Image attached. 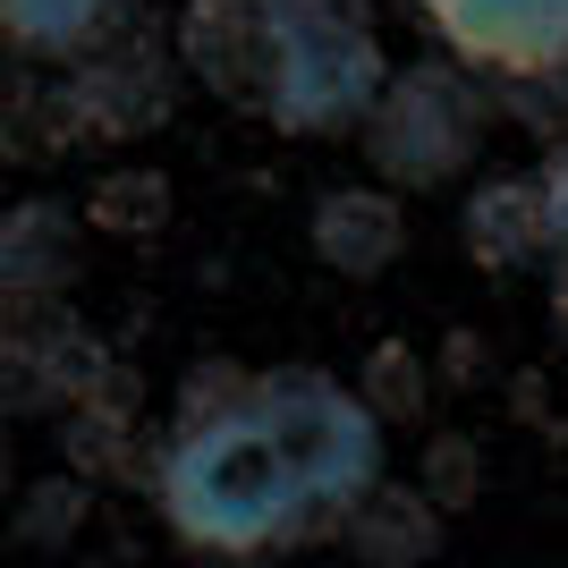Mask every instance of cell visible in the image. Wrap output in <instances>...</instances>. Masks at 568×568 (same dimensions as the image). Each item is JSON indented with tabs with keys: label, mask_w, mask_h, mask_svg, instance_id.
<instances>
[{
	"label": "cell",
	"mask_w": 568,
	"mask_h": 568,
	"mask_svg": "<svg viewBox=\"0 0 568 568\" xmlns=\"http://www.w3.org/2000/svg\"><path fill=\"white\" fill-rule=\"evenodd\" d=\"M153 500L170 535L213 560H263L332 526L306 467L288 458L272 407L255 399V374H213V390L204 382L187 390V416L153 467Z\"/></svg>",
	"instance_id": "cell-1"
},
{
	"label": "cell",
	"mask_w": 568,
	"mask_h": 568,
	"mask_svg": "<svg viewBox=\"0 0 568 568\" xmlns=\"http://www.w3.org/2000/svg\"><path fill=\"white\" fill-rule=\"evenodd\" d=\"M263 102L281 136H356L390 85L374 0H255Z\"/></svg>",
	"instance_id": "cell-2"
},
{
	"label": "cell",
	"mask_w": 568,
	"mask_h": 568,
	"mask_svg": "<svg viewBox=\"0 0 568 568\" xmlns=\"http://www.w3.org/2000/svg\"><path fill=\"white\" fill-rule=\"evenodd\" d=\"M255 399L272 407L288 458L306 467V484H314L332 526L390 484V425L365 407L356 382L314 374V365H272V374H255Z\"/></svg>",
	"instance_id": "cell-3"
},
{
	"label": "cell",
	"mask_w": 568,
	"mask_h": 568,
	"mask_svg": "<svg viewBox=\"0 0 568 568\" xmlns=\"http://www.w3.org/2000/svg\"><path fill=\"white\" fill-rule=\"evenodd\" d=\"M365 153H374L382 187H442L475 162L484 144V111H475V77L458 60H425V69H390L382 102L365 111Z\"/></svg>",
	"instance_id": "cell-4"
},
{
	"label": "cell",
	"mask_w": 568,
	"mask_h": 568,
	"mask_svg": "<svg viewBox=\"0 0 568 568\" xmlns=\"http://www.w3.org/2000/svg\"><path fill=\"white\" fill-rule=\"evenodd\" d=\"M442 60L467 77H560L568 69V0H416Z\"/></svg>",
	"instance_id": "cell-5"
},
{
	"label": "cell",
	"mask_w": 568,
	"mask_h": 568,
	"mask_svg": "<svg viewBox=\"0 0 568 568\" xmlns=\"http://www.w3.org/2000/svg\"><path fill=\"white\" fill-rule=\"evenodd\" d=\"M170 85H179V69L162 51L119 34V43H102L94 60L69 69V128H85V136H144V128L170 119Z\"/></svg>",
	"instance_id": "cell-6"
},
{
	"label": "cell",
	"mask_w": 568,
	"mask_h": 568,
	"mask_svg": "<svg viewBox=\"0 0 568 568\" xmlns=\"http://www.w3.org/2000/svg\"><path fill=\"white\" fill-rule=\"evenodd\" d=\"M170 51H179V69H187L204 94L237 102V111H255V102H263V26H255V0H187Z\"/></svg>",
	"instance_id": "cell-7"
},
{
	"label": "cell",
	"mask_w": 568,
	"mask_h": 568,
	"mask_svg": "<svg viewBox=\"0 0 568 568\" xmlns=\"http://www.w3.org/2000/svg\"><path fill=\"white\" fill-rule=\"evenodd\" d=\"M306 237H314V255L332 263L339 281H374V272L399 263L407 213H399V195H390V187H332L323 204H314Z\"/></svg>",
	"instance_id": "cell-8"
},
{
	"label": "cell",
	"mask_w": 568,
	"mask_h": 568,
	"mask_svg": "<svg viewBox=\"0 0 568 568\" xmlns=\"http://www.w3.org/2000/svg\"><path fill=\"white\" fill-rule=\"evenodd\" d=\"M128 9L136 0H0V43L26 51V60H94L102 43L128 34Z\"/></svg>",
	"instance_id": "cell-9"
},
{
	"label": "cell",
	"mask_w": 568,
	"mask_h": 568,
	"mask_svg": "<svg viewBox=\"0 0 568 568\" xmlns=\"http://www.w3.org/2000/svg\"><path fill=\"white\" fill-rule=\"evenodd\" d=\"M77 221L60 204H9L0 213V306H43L69 281Z\"/></svg>",
	"instance_id": "cell-10"
},
{
	"label": "cell",
	"mask_w": 568,
	"mask_h": 568,
	"mask_svg": "<svg viewBox=\"0 0 568 568\" xmlns=\"http://www.w3.org/2000/svg\"><path fill=\"white\" fill-rule=\"evenodd\" d=\"M467 255L493 263V272H518V263H544V204H535V179H484L467 204Z\"/></svg>",
	"instance_id": "cell-11"
},
{
	"label": "cell",
	"mask_w": 568,
	"mask_h": 568,
	"mask_svg": "<svg viewBox=\"0 0 568 568\" xmlns=\"http://www.w3.org/2000/svg\"><path fill=\"white\" fill-rule=\"evenodd\" d=\"M339 535L356 544L365 568H416V560H433V544H442V518H433L425 493H390V484H382L374 500H356L348 518H339Z\"/></svg>",
	"instance_id": "cell-12"
},
{
	"label": "cell",
	"mask_w": 568,
	"mask_h": 568,
	"mask_svg": "<svg viewBox=\"0 0 568 568\" xmlns=\"http://www.w3.org/2000/svg\"><path fill=\"white\" fill-rule=\"evenodd\" d=\"M162 213H170V187L153 179V170H119V179L94 187V230L144 237V230H162Z\"/></svg>",
	"instance_id": "cell-13"
},
{
	"label": "cell",
	"mask_w": 568,
	"mask_h": 568,
	"mask_svg": "<svg viewBox=\"0 0 568 568\" xmlns=\"http://www.w3.org/2000/svg\"><path fill=\"white\" fill-rule=\"evenodd\" d=\"M535 204H544V255H551V272H560L568 263V144L535 170Z\"/></svg>",
	"instance_id": "cell-14"
},
{
	"label": "cell",
	"mask_w": 568,
	"mask_h": 568,
	"mask_svg": "<svg viewBox=\"0 0 568 568\" xmlns=\"http://www.w3.org/2000/svg\"><path fill=\"white\" fill-rule=\"evenodd\" d=\"M560 332H568V263H560Z\"/></svg>",
	"instance_id": "cell-15"
},
{
	"label": "cell",
	"mask_w": 568,
	"mask_h": 568,
	"mask_svg": "<svg viewBox=\"0 0 568 568\" xmlns=\"http://www.w3.org/2000/svg\"><path fill=\"white\" fill-rule=\"evenodd\" d=\"M0 475H9V450H0Z\"/></svg>",
	"instance_id": "cell-16"
}]
</instances>
